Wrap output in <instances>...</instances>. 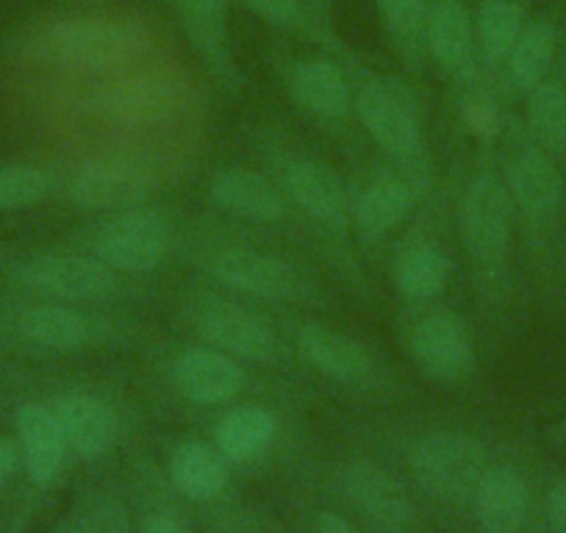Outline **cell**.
<instances>
[{
  "instance_id": "cell-1",
  "label": "cell",
  "mask_w": 566,
  "mask_h": 533,
  "mask_svg": "<svg viewBox=\"0 0 566 533\" xmlns=\"http://www.w3.org/2000/svg\"><path fill=\"white\" fill-rule=\"evenodd\" d=\"M358 117L369 137L400 165L406 181L417 184L428 178L424 159L422 125H419L417 103L408 86L395 79H375L358 92Z\"/></svg>"
},
{
  "instance_id": "cell-2",
  "label": "cell",
  "mask_w": 566,
  "mask_h": 533,
  "mask_svg": "<svg viewBox=\"0 0 566 533\" xmlns=\"http://www.w3.org/2000/svg\"><path fill=\"white\" fill-rule=\"evenodd\" d=\"M148 36L130 20L78 18L59 23L42 36L40 51L70 70H108L130 62Z\"/></svg>"
},
{
  "instance_id": "cell-3",
  "label": "cell",
  "mask_w": 566,
  "mask_h": 533,
  "mask_svg": "<svg viewBox=\"0 0 566 533\" xmlns=\"http://www.w3.org/2000/svg\"><path fill=\"white\" fill-rule=\"evenodd\" d=\"M411 470L428 494L448 503H472L478 483L486 475V450L459 431H439L419 439Z\"/></svg>"
},
{
  "instance_id": "cell-4",
  "label": "cell",
  "mask_w": 566,
  "mask_h": 533,
  "mask_svg": "<svg viewBox=\"0 0 566 533\" xmlns=\"http://www.w3.org/2000/svg\"><path fill=\"white\" fill-rule=\"evenodd\" d=\"M172 231L167 220L148 209H125L95 233V250L112 270L148 273L167 259Z\"/></svg>"
},
{
  "instance_id": "cell-5",
  "label": "cell",
  "mask_w": 566,
  "mask_h": 533,
  "mask_svg": "<svg viewBox=\"0 0 566 533\" xmlns=\"http://www.w3.org/2000/svg\"><path fill=\"white\" fill-rule=\"evenodd\" d=\"M20 279L29 290L59 301H103L119 286L106 261L75 253L36 255L20 270Z\"/></svg>"
},
{
  "instance_id": "cell-6",
  "label": "cell",
  "mask_w": 566,
  "mask_h": 533,
  "mask_svg": "<svg viewBox=\"0 0 566 533\" xmlns=\"http://www.w3.org/2000/svg\"><path fill=\"white\" fill-rule=\"evenodd\" d=\"M154 170L134 156H103L81 167L73 178L75 203L86 209H136L142 200L154 192Z\"/></svg>"
},
{
  "instance_id": "cell-7",
  "label": "cell",
  "mask_w": 566,
  "mask_h": 533,
  "mask_svg": "<svg viewBox=\"0 0 566 533\" xmlns=\"http://www.w3.org/2000/svg\"><path fill=\"white\" fill-rule=\"evenodd\" d=\"M464 237L486 270H500L511 244V195L494 176H481L464 200Z\"/></svg>"
},
{
  "instance_id": "cell-8",
  "label": "cell",
  "mask_w": 566,
  "mask_h": 533,
  "mask_svg": "<svg viewBox=\"0 0 566 533\" xmlns=\"http://www.w3.org/2000/svg\"><path fill=\"white\" fill-rule=\"evenodd\" d=\"M211 273L220 284L264 297V301H295L306 292L295 266L290 261L277 259V255L264 253V250H222L211 261Z\"/></svg>"
},
{
  "instance_id": "cell-9",
  "label": "cell",
  "mask_w": 566,
  "mask_h": 533,
  "mask_svg": "<svg viewBox=\"0 0 566 533\" xmlns=\"http://www.w3.org/2000/svg\"><path fill=\"white\" fill-rule=\"evenodd\" d=\"M195 328L214 351L231 353L244 362H270L275 356V334L248 309L211 301L195 312Z\"/></svg>"
},
{
  "instance_id": "cell-10",
  "label": "cell",
  "mask_w": 566,
  "mask_h": 533,
  "mask_svg": "<svg viewBox=\"0 0 566 533\" xmlns=\"http://www.w3.org/2000/svg\"><path fill=\"white\" fill-rule=\"evenodd\" d=\"M413 362L439 380L464 378L475 362V345L455 314H428L411 334Z\"/></svg>"
},
{
  "instance_id": "cell-11",
  "label": "cell",
  "mask_w": 566,
  "mask_h": 533,
  "mask_svg": "<svg viewBox=\"0 0 566 533\" xmlns=\"http://www.w3.org/2000/svg\"><path fill=\"white\" fill-rule=\"evenodd\" d=\"M345 492L364 516L389 533H406L413 525V505L400 481L380 467L358 461L345 470Z\"/></svg>"
},
{
  "instance_id": "cell-12",
  "label": "cell",
  "mask_w": 566,
  "mask_h": 533,
  "mask_svg": "<svg viewBox=\"0 0 566 533\" xmlns=\"http://www.w3.org/2000/svg\"><path fill=\"white\" fill-rule=\"evenodd\" d=\"M53 415H56L67 448L75 450L81 459H97L117 442V415L97 397L70 391L53 404Z\"/></svg>"
},
{
  "instance_id": "cell-13",
  "label": "cell",
  "mask_w": 566,
  "mask_h": 533,
  "mask_svg": "<svg viewBox=\"0 0 566 533\" xmlns=\"http://www.w3.org/2000/svg\"><path fill=\"white\" fill-rule=\"evenodd\" d=\"M184 101V86L170 75H142L112 86L103 95V114L125 125H154L167 119Z\"/></svg>"
},
{
  "instance_id": "cell-14",
  "label": "cell",
  "mask_w": 566,
  "mask_h": 533,
  "mask_svg": "<svg viewBox=\"0 0 566 533\" xmlns=\"http://www.w3.org/2000/svg\"><path fill=\"white\" fill-rule=\"evenodd\" d=\"M283 184L290 198L314 220L336 228L350 222V195L331 167L312 159L295 161L283 173Z\"/></svg>"
},
{
  "instance_id": "cell-15",
  "label": "cell",
  "mask_w": 566,
  "mask_h": 533,
  "mask_svg": "<svg viewBox=\"0 0 566 533\" xmlns=\"http://www.w3.org/2000/svg\"><path fill=\"white\" fill-rule=\"evenodd\" d=\"M475 25L461 0H437L428 20V53L444 73L470 79L475 73Z\"/></svg>"
},
{
  "instance_id": "cell-16",
  "label": "cell",
  "mask_w": 566,
  "mask_h": 533,
  "mask_svg": "<svg viewBox=\"0 0 566 533\" xmlns=\"http://www.w3.org/2000/svg\"><path fill=\"white\" fill-rule=\"evenodd\" d=\"M172 378L184 397L203 406L222 404L237 395L244 384L239 364L222 356L214 347H195V351L184 353L172 369Z\"/></svg>"
},
{
  "instance_id": "cell-17",
  "label": "cell",
  "mask_w": 566,
  "mask_h": 533,
  "mask_svg": "<svg viewBox=\"0 0 566 533\" xmlns=\"http://www.w3.org/2000/svg\"><path fill=\"white\" fill-rule=\"evenodd\" d=\"M509 195L520 206L522 215L531 217V220H553L564 203V178L547 154L525 150L511 165Z\"/></svg>"
},
{
  "instance_id": "cell-18",
  "label": "cell",
  "mask_w": 566,
  "mask_h": 533,
  "mask_svg": "<svg viewBox=\"0 0 566 533\" xmlns=\"http://www.w3.org/2000/svg\"><path fill=\"white\" fill-rule=\"evenodd\" d=\"M472 505L486 533H520V527L525 525L531 494L520 472L511 467H494L478 483Z\"/></svg>"
},
{
  "instance_id": "cell-19",
  "label": "cell",
  "mask_w": 566,
  "mask_h": 533,
  "mask_svg": "<svg viewBox=\"0 0 566 533\" xmlns=\"http://www.w3.org/2000/svg\"><path fill=\"white\" fill-rule=\"evenodd\" d=\"M297 351L314 369L336 380H358L373 369L367 347L353 336L342 334V331L328 328V325H303L297 331Z\"/></svg>"
},
{
  "instance_id": "cell-20",
  "label": "cell",
  "mask_w": 566,
  "mask_h": 533,
  "mask_svg": "<svg viewBox=\"0 0 566 533\" xmlns=\"http://www.w3.org/2000/svg\"><path fill=\"white\" fill-rule=\"evenodd\" d=\"M18 433H20V453H23L25 470L40 487L51 483L59 475L64 461V433L59 428L53 409L40 404H25L18 411Z\"/></svg>"
},
{
  "instance_id": "cell-21",
  "label": "cell",
  "mask_w": 566,
  "mask_h": 533,
  "mask_svg": "<svg viewBox=\"0 0 566 533\" xmlns=\"http://www.w3.org/2000/svg\"><path fill=\"white\" fill-rule=\"evenodd\" d=\"M211 200L231 215L259 222L281 220L286 211L283 195L261 173L239 170V167L217 173L211 181Z\"/></svg>"
},
{
  "instance_id": "cell-22",
  "label": "cell",
  "mask_w": 566,
  "mask_h": 533,
  "mask_svg": "<svg viewBox=\"0 0 566 533\" xmlns=\"http://www.w3.org/2000/svg\"><path fill=\"white\" fill-rule=\"evenodd\" d=\"M413 209V187L402 176H380L356 203V226L364 237H384Z\"/></svg>"
},
{
  "instance_id": "cell-23",
  "label": "cell",
  "mask_w": 566,
  "mask_h": 533,
  "mask_svg": "<svg viewBox=\"0 0 566 533\" xmlns=\"http://www.w3.org/2000/svg\"><path fill=\"white\" fill-rule=\"evenodd\" d=\"M170 3L184 20V29L189 31L192 42L214 64V70L233 73L226 0H170Z\"/></svg>"
},
{
  "instance_id": "cell-24",
  "label": "cell",
  "mask_w": 566,
  "mask_h": 533,
  "mask_svg": "<svg viewBox=\"0 0 566 533\" xmlns=\"http://www.w3.org/2000/svg\"><path fill=\"white\" fill-rule=\"evenodd\" d=\"M277 433L275 417L261 406H239L217 428V445L220 453L231 461L248 464L261 459L270 450L272 439Z\"/></svg>"
},
{
  "instance_id": "cell-25",
  "label": "cell",
  "mask_w": 566,
  "mask_h": 533,
  "mask_svg": "<svg viewBox=\"0 0 566 533\" xmlns=\"http://www.w3.org/2000/svg\"><path fill=\"white\" fill-rule=\"evenodd\" d=\"M170 475L178 492L192 500L217 498L231 481L222 456L203 442H184L172 453Z\"/></svg>"
},
{
  "instance_id": "cell-26",
  "label": "cell",
  "mask_w": 566,
  "mask_h": 533,
  "mask_svg": "<svg viewBox=\"0 0 566 533\" xmlns=\"http://www.w3.org/2000/svg\"><path fill=\"white\" fill-rule=\"evenodd\" d=\"M555 53H558V31H555L553 20L538 18L525 23L509 62H505L511 81L520 90L531 92L533 86L542 84L549 75L555 64Z\"/></svg>"
},
{
  "instance_id": "cell-27",
  "label": "cell",
  "mask_w": 566,
  "mask_h": 533,
  "mask_svg": "<svg viewBox=\"0 0 566 533\" xmlns=\"http://www.w3.org/2000/svg\"><path fill=\"white\" fill-rule=\"evenodd\" d=\"M292 95L319 117H342L350 108V86L336 64L317 59L306 62L292 75Z\"/></svg>"
},
{
  "instance_id": "cell-28",
  "label": "cell",
  "mask_w": 566,
  "mask_h": 533,
  "mask_svg": "<svg viewBox=\"0 0 566 533\" xmlns=\"http://www.w3.org/2000/svg\"><path fill=\"white\" fill-rule=\"evenodd\" d=\"M437 0H378L380 18L391 48L402 56V62L419 67L428 51V20Z\"/></svg>"
},
{
  "instance_id": "cell-29",
  "label": "cell",
  "mask_w": 566,
  "mask_h": 533,
  "mask_svg": "<svg viewBox=\"0 0 566 533\" xmlns=\"http://www.w3.org/2000/svg\"><path fill=\"white\" fill-rule=\"evenodd\" d=\"M525 29V9L520 0H483L478 14V48L489 67H503Z\"/></svg>"
},
{
  "instance_id": "cell-30",
  "label": "cell",
  "mask_w": 566,
  "mask_h": 533,
  "mask_svg": "<svg viewBox=\"0 0 566 533\" xmlns=\"http://www.w3.org/2000/svg\"><path fill=\"white\" fill-rule=\"evenodd\" d=\"M20 334L48 351H75L90 336V325L64 306H31L20 314Z\"/></svg>"
},
{
  "instance_id": "cell-31",
  "label": "cell",
  "mask_w": 566,
  "mask_h": 533,
  "mask_svg": "<svg viewBox=\"0 0 566 533\" xmlns=\"http://www.w3.org/2000/svg\"><path fill=\"white\" fill-rule=\"evenodd\" d=\"M397 290L408 301H431L442 295L450 279V259L439 248L431 244H419L397 261Z\"/></svg>"
},
{
  "instance_id": "cell-32",
  "label": "cell",
  "mask_w": 566,
  "mask_h": 533,
  "mask_svg": "<svg viewBox=\"0 0 566 533\" xmlns=\"http://www.w3.org/2000/svg\"><path fill=\"white\" fill-rule=\"evenodd\" d=\"M531 128L542 145L553 154L566 150V84L558 79H544L527 97Z\"/></svg>"
},
{
  "instance_id": "cell-33",
  "label": "cell",
  "mask_w": 566,
  "mask_h": 533,
  "mask_svg": "<svg viewBox=\"0 0 566 533\" xmlns=\"http://www.w3.org/2000/svg\"><path fill=\"white\" fill-rule=\"evenodd\" d=\"M51 192V178L31 165L0 167V211L29 209Z\"/></svg>"
},
{
  "instance_id": "cell-34",
  "label": "cell",
  "mask_w": 566,
  "mask_h": 533,
  "mask_svg": "<svg viewBox=\"0 0 566 533\" xmlns=\"http://www.w3.org/2000/svg\"><path fill=\"white\" fill-rule=\"evenodd\" d=\"M244 7L253 9L259 18L270 20L272 25H283V29H290L301 20V7H297V0H242Z\"/></svg>"
},
{
  "instance_id": "cell-35",
  "label": "cell",
  "mask_w": 566,
  "mask_h": 533,
  "mask_svg": "<svg viewBox=\"0 0 566 533\" xmlns=\"http://www.w3.org/2000/svg\"><path fill=\"white\" fill-rule=\"evenodd\" d=\"M547 522L553 533H566V481L555 483L547 494Z\"/></svg>"
},
{
  "instance_id": "cell-36",
  "label": "cell",
  "mask_w": 566,
  "mask_h": 533,
  "mask_svg": "<svg viewBox=\"0 0 566 533\" xmlns=\"http://www.w3.org/2000/svg\"><path fill=\"white\" fill-rule=\"evenodd\" d=\"M20 464V442L0 437V483L9 481Z\"/></svg>"
},
{
  "instance_id": "cell-37",
  "label": "cell",
  "mask_w": 566,
  "mask_h": 533,
  "mask_svg": "<svg viewBox=\"0 0 566 533\" xmlns=\"http://www.w3.org/2000/svg\"><path fill=\"white\" fill-rule=\"evenodd\" d=\"M317 533H358V527H353L345 516L334 514V511H323L317 522Z\"/></svg>"
},
{
  "instance_id": "cell-38",
  "label": "cell",
  "mask_w": 566,
  "mask_h": 533,
  "mask_svg": "<svg viewBox=\"0 0 566 533\" xmlns=\"http://www.w3.org/2000/svg\"><path fill=\"white\" fill-rule=\"evenodd\" d=\"M142 533H189L187 527L178 525L170 516H150L145 525H142Z\"/></svg>"
}]
</instances>
